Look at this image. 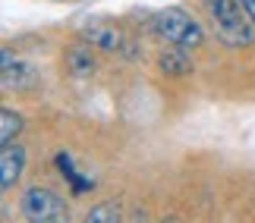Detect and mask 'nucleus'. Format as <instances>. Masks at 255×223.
I'll list each match as a JSON object with an SVG mask.
<instances>
[{
  "label": "nucleus",
  "instance_id": "1",
  "mask_svg": "<svg viewBox=\"0 0 255 223\" xmlns=\"http://www.w3.org/2000/svg\"><path fill=\"white\" fill-rule=\"evenodd\" d=\"M202 3L208 9L211 28L221 44L233 47V51H243V47L255 44V22L249 19L240 0H202Z\"/></svg>",
  "mask_w": 255,
  "mask_h": 223
},
{
  "label": "nucleus",
  "instance_id": "2",
  "mask_svg": "<svg viewBox=\"0 0 255 223\" xmlns=\"http://www.w3.org/2000/svg\"><path fill=\"white\" fill-rule=\"evenodd\" d=\"M151 28L164 44H176L186 51H199L205 44V28L189 9L183 6H164L151 16Z\"/></svg>",
  "mask_w": 255,
  "mask_h": 223
},
{
  "label": "nucleus",
  "instance_id": "3",
  "mask_svg": "<svg viewBox=\"0 0 255 223\" xmlns=\"http://www.w3.org/2000/svg\"><path fill=\"white\" fill-rule=\"evenodd\" d=\"M19 208H22V217L28 223H66L70 220L66 201L57 195L54 189H47V186H28L22 192Z\"/></svg>",
  "mask_w": 255,
  "mask_h": 223
},
{
  "label": "nucleus",
  "instance_id": "4",
  "mask_svg": "<svg viewBox=\"0 0 255 223\" xmlns=\"http://www.w3.org/2000/svg\"><path fill=\"white\" fill-rule=\"evenodd\" d=\"M79 38L85 44H92L95 51H104V54H123L126 44H129V38L123 35L120 25L114 22H101V19H92V22H82L79 28Z\"/></svg>",
  "mask_w": 255,
  "mask_h": 223
},
{
  "label": "nucleus",
  "instance_id": "5",
  "mask_svg": "<svg viewBox=\"0 0 255 223\" xmlns=\"http://www.w3.org/2000/svg\"><path fill=\"white\" fill-rule=\"evenodd\" d=\"M3 91H28L38 82V70L28 60L16 57L9 47H3V73H0Z\"/></svg>",
  "mask_w": 255,
  "mask_h": 223
},
{
  "label": "nucleus",
  "instance_id": "6",
  "mask_svg": "<svg viewBox=\"0 0 255 223\" xmlns=\"http://www.w3.org/2000/svg\"><path fill=\"white\" fill-rule=\"evenodd\" d=\"M25 160H28V154H25V148L19 142L0 148V189H3V192H9L19 179H22Z\"/></svg>",
  "mask_w": 255,
  "mask_h": 223
},
{
  "label": "nucleus",
  "instance_id": "7",
  "mask_svg": "<svg viewBox=\"0 0 255 223\" xmlns=\"http://www.w3.org/2000/svg\"><path fill=\"white\" fill-rule=\"evenodd\" d=\"M63 70L73 79H92L98 73V57L92 54V44H85L79 38V44H70L63 51Z\"/></svg>",
  "mask_w": 255,
  "mask_h": 223
},
{
  "label": "nucleus",
  "instance_id": "8",
  "mask_svg": "<svg viewBox=\"0 0 255 223\" xmlns=\"http://www.w3.org/2000/svg\"><path fill=\"white\" fill-rule=\"evenodd\" d=\"M192 51H186V47H164V51L158 54V70L161 75H170V79H183V75L192 73Z\"/></svg>",
  "mask_w": 255,
  "mask_h": 223
},
{
  "label": "nucleus",
  "instance_id": "9",
  "mask_svg": "<svg viewBox=\"0 0 255 223\" xmlns=\"http://www.w3.org/2000/svg\"><path fill=\"white\" fill-rule=\"evenodd\" d=\"M22 129H25L22 113H16V110H9V107L0 110V145H13V142H19Z\"/></svg>",
  "mask_w": 255,
  "mask_h": 223
},
{
  "label": "nucleus",
  "instance_id": "10",
  "mask_svg": "<svg viewBox=\"0 0 255 223\" xmlns=\"http://www.w3.org/2000/svg\"><path fill=\"white\" fill-rule=\"evenodd\" d=\"M85 220L88 223H120L123 211H120V205H114V201H104V205H95L92 211H88Z\"/></svg>",
  "mask_w": 255,
  "mask_h": 223
},
{
  "label": "nucleus",
  "instance_id": "11",
  "mask_svg": "<svg viewBox=\"0 0 255 223\" xmlns=\"http://www.w3.org/2000/svg\"><path fill=\"white\" fill-rule=\"evenodd\" d=\"M240 3H243V9L249 13V19L255 22V0H240Z\"/></svg>",
  "mask_w": 255,
  "mask_h": 223
}]
</instances>
